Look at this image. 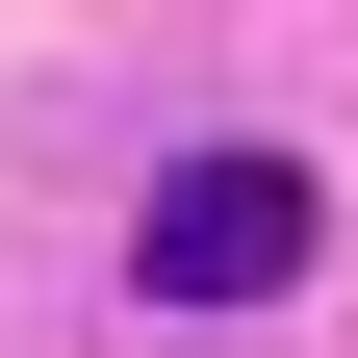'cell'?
<instances>
[{
	"label": "cell",
	"instance_id": "cell-1",
	"mask_svg": "<svg viewBox=\"0 0 358 358\" xmlns=\"http://www.w3.org/2000/svg\"><path fill=\"white\" fill-rule=\"evenodd\" d=\"M307 231H333V179L256 154V128H205V154H154V205H128V282L154 307H282Z\"/></svg>",
	"mask_w": 358,
	"mask_h": 358
}]
</instances>
